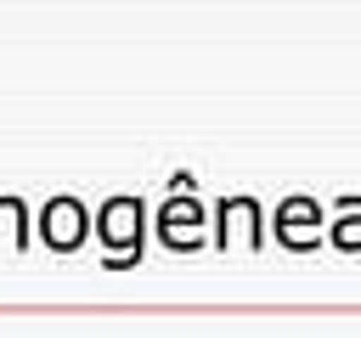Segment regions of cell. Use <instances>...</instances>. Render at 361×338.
Returning <instances> with one entry per match:
<instances>
[{
  "instance_id": "obj_1",
  "label": "cell",
  "mask_w": 361,
  "mask_h": 338,
  "mask_svg": "<svg viewBox=\"0 0 361 338\" xmlns=\"http://www.w3.org/2000/svg\"><path fill=\"white\" fill-rule=\"evenodd\" d=\"M73 220H79V208H73V203H56V208H51V242H62V248H68V242L79 237V231H73Z\"/></svg>"
},
{
  "instance_id": "obj_2",
  "label": "cell",
  "mask_w": 361,
  "mask_h": 338,
  "mask_svg": "<svg viewBox=\"0 0 361 338\" xmlns=\"http://www.w3.org/2000/svg\"><path fill=\"white\" fill-rule=\"evenodd\" d=\"M141 225V220H135ZM107 237H130V203H113L107 208Z\"/></svg>"
}]
</instances>
